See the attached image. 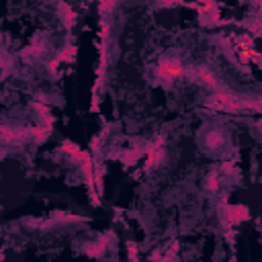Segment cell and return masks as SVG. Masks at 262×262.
I'll return each mask as SVG.
<instances>
[{
  "label": "cell",
  "instance_id": "obj_1",
  "mask_svg": "<svg viewBox=\"0 0 262 262\" xmlns=\"http://www.w3.org/2000/svg\"><path fill=\"white\" fill-rule=\"evenodd\" d=\"M156 74L164 82H174L176 78H181L185 74V66H183L181 60H176V58H164L160 62V66L156 68Z\"/></svg>",
  "mask_w": 262,
  "mask_h": 262
},
{
  "label": "cell",
  "instance_id": "obj_2",
  "mask_svg": "<svg viewBox=\"0 0 262 262\" xmlns=\"http://www.w3.org/2000/svg\"><path fill=\"white\" fill-rule=\"evenodd\" d=\"M250 217V211H248V207L244 205H233L227 209V219H229V224H240L244 222V219Z\"/></svg>",
  "mask_w": 262,
  "mask_h": 262
},
{
  "label": "cell",
  "instance_id": "obj_4",
  "mask_svg": "<svg viewBox=\"0 0 262 262\" xmlns=\"http://www.w3.org/2000/svg\"><path fill=\"white\" fill-rule=\"evenodd\" d=\"M219 188V174L217 172H209V176H207V190H217Z\"/></svg>",
  "mask_w": 262,
  "mask_h": 262
},
{
  "label": "cell",
  "instance_id": "obj_3",
  "mask_svg": "<svg viewBox=\"0 0 262 262\" xmlns=\"http://www.w3.org/2000/svg\"><path fill=\"white\" fill-rule=\"evenodd\" d=\"M224 146V133L222 131H209V135H207V140H205V148H209V150H219Z\"/></svg>",
  "mask_w": 262,
  "mask_h": 262
},
{
  "label": "cell",
  "instance_id": "obj_5",
  "mask_svg": "<svg viewBox=\"0 0 262 262\" xmlns=\"http://www.w3.org/2000/svg\"><path fill=\"white\" fill-rule=\"evenodd\" d=\"M115 2H117V0H99V8H101L103 12H107L109 8L115 6Z\"/></svg>",
  "mask_w": 262,
  "mask_h": 262
}]
</instances>
